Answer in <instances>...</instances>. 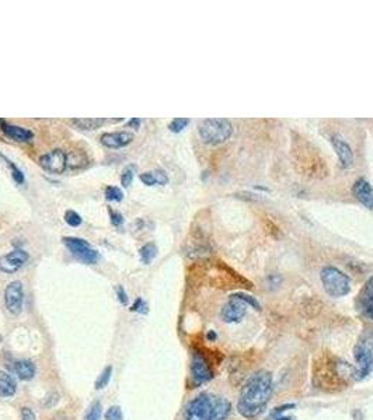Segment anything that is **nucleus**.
Here are the masks:
<instances>
[{"label": "nucleus", "instance_id": "f257e3e1", "mask_svg": "<svg viewBox=\"0 0 373 420\" xmlns=\"http://www.w3.org/2000/svg\"><path fill=\"white\" fill-rule=\"evenodd\" d=\"M272 374L260 370L246 381L240 392L237 410L246 419H254L264 410L272 395Z\"/></svg>", "mask_w": 373, "mask_h": 420}, {"label": "nucleus", "instance_id": "f03ea898", "mask_svg": "<svg viewBox=\"0 0 373 420\" xmlns=\"http://www.w3.org/2000/svg\"><path fill=\"white\" fill-rule=\"evenodd\" d=\"M198 132L201 139L208 145H221L232 136L233 126L225 118H210L199 122Z\"/></svg>", "mask_w": 373, "mask_h": 420}, {"label": "nucleus", "instance_id": "7ed1b4c3", "mask_svg": "<svg viewBox=\"0 0 373 420\" xmlns=\"http://www.w3.org/2000/svg\"><path fill=\"white\" fill-rule=\"evenodd\" d=\"M320 277L324 290L331 297H344L351 291L350 277L334 266H326L322 270Z\"/></svg>", "mask_w": 373, "mask_h": 420}, {"label": "nucleus", "instance_id": "20e7f679", "mask_svg": "<svg viewBox=\"0 0 373 420\" xmlns=\"http://www.w3.org/2000/svg\"><path fill=\"white\" fill-rule=\"evenodd\" d=\"M63 244L68 246V249L72 252V255L74 258H77L79 261H82L86 265H94L100 258V254L96 248L87 242L83 238H77V237H65L63 238Z\"/></svg>", "mask_w": 373, "mask_h": 420}, {"label": "nucleus", "instance_id": "39448f33", "mask_svg": "<svg viewBox=\"0 0 373 420\" xmlns=\"http://www.w3.org/2000/svg\"><path fill=\"white\" fill-rule=\"evenodd\" d=\"M212 406L214 399L208 394H201L188 402L184 410V420H210Z\"/></svg>", "mask_w": 373, "mask_h": 420}, {"label": "nucleus", "instance_id": "423d86ee", "mask_svg": "<svg viewBox=\"0 0 373 420\" xmlns=\"http://www.w3.org/2000/svg\"><path fill=\"white\" fill-rule=\"evenodd\" d=\"M354 357L356 361L355 380H363L372 373L373 370V352L366 343H358L354 347Z\"/></svg>", "mask_w": 373, "mask_h": 420}, {"label": "nucleus", "instance_id": "0eeeda50", "mask_svg": "<svg viewBox=\"0 0 373 420\" xmlns=\"http://www.w3.org/2000/svg\"><path fill=\"white\" fill-rule=\"evenodd\" d=\"M191 377L197 385L205 384L214 378V371L204 353L194 352L191 360Z\"/></svg>", "mask_w": 373, "mask_h": 420}, {"label": "nucleus", "instance_id": "6e6552de", "mask_svg": "<svg viewBox=\"0 0 373 420\" xmlns=\"http://www.w3.org/2000/svg\"><path fill=\"white\" fill-rule=\"evenodd\" d=\"M5 304L9 313L18 315L23 311L24 304V287L20 280H14L7 285L5 290Z\"/></svg>", "mask_w": 373, "mask_h": 420}, {"label": "nucleus", "instance_id": "1a4fd4ad", "mask_svg": "<svg viewBox=\"0 0 373 420\" xmlns=\"http://www.w3.org/2000/svg\"><path fill=\"white\" fill-rule=\"evenodd\" d=\"M40 164L48 173L63 174L68 168V154L61 149H55L41 156Z\"/></svg>", "mask_w": 373, "mask_h": 420}, {"label": "nucleus", "instance_id": "9d476101", "mask_svg": "<svg viewBox=\"0 0 373 420\" xmlns=\"http://www.w3.org/2000/svg\"><path fill=\"white\" fill-rule=\"evenodd\" d=\"M30 259V254L24 249H14V251L5 254L0 257V270L3 273H14L23 268L25 262Z\"/></svg>", "mask_w": 373, "mask_h": 420}, {"label": "nucleus", "instance_id": "9b49d317", "mask_svg": "<svg viewBox=\"0 0 373 420\" xmlns=\"http://www.w3.org/2000/svg\"><path fill=\"white\" fill-rule=\"evenodd\" d=\"M246 311H247V304H244L237 298L230 297V300L222 308L221 317L227 324H233V322L242 321L246 315Z\"/></svg>", "mask_w": 373, "mask_h": 420}, {"label": "nucleus", "instance_id": "f8f14e48", "mask_svg": "<svg viewBox=\"0 0 373 420\" xmlns=\"http://www.w3.org/2000/svg\"><path fill=\"white\" fill-rule=\"evenodd\" d=\"M134 140V133L122 130V132H107L100 136V142L102 146L108 149H121L128 146Z\"/></svg>", "mask_w": 373, "mask_h": 420}, {"label": "nucleus", "instance_id": "ddd939ff", "mask_svg": "<svg viewBox=\"0 0 373 420\" xmlns=\"http://www.w3.org/2000/svg\"><path fill=\"white\" fill-rule=\"evenodd\" d=\"M352 192L363 206L367 207L369 210H373V188L366 179H358L352 186Z\"/></svg>", "mask_w": 373, "mask_h": 420}, {"label": "nucleus", "instance_id": "4468645a", "mask_svg": "<svg viewBox=\"0 0 373 420\" xmlns=\"http://www.w3.org/2000/svg\"><path fill=\"white\" fill-rule=\"evenodd\" d=\"M331 143H333L334 150H335L339 161H341V165L344 168H350L354 164V153H352L350 145L345 140L341 139L339 136H333Z\"/></svg>", "mask_w": 373, "mask_h": 420}, {"label": "nucleus", "instance_id": "2eb2a0df", "mask_svg": "<svg viewBox=\"0 0 373 420\" xmlns=\"http://www.w3.org/2000/svg\"><path fill=\"white\" fill-rule=\"evenodd\" d=\"M0 125H2V130L5 132L7 137L16 140V142H30L34 137V133L30 129L21 128L17 125H9L5 122H0Z\"/></svg>", "mask_w": 373, "mask_h": 420}, {"label": "nucleus", "instance_id": "dca6fc26", "mask_svg": "<svg viewBox=\"0 0 373 420\" xmlns=\"http://www.w3.org/2000/svg\"><path fill=\"white\" fill-rule=\"evenodd\" d=\"M17 392V382L14 377L0 370V398H12Z\"/></svg>", "mask_w": 373, "mask_h": 420}, {"label": "nucleus", "instance_id": "f3484780", "mask_svg": "<svg viewBox=\"0 0 373 420\" xmlns=\"http://www.w3.org/2000/svg\"><path fill=\"white\" fill-rule=\"evenodd\" d=\"M232 410V403L227 401L226 398H216L214 399V406H212V419L210 420H226Z\"/></svg>", "mask_w": 373, "mask_h": 420}, {"label": "nucleus", "instance_id": "a211bd4d", "mask_svg": "<svg viewBox=\"0 0 373 420\" xmlns=\"http://www.w3.org/2000/svg\"><path fill=\"white\" fill-rule=\"evenodd\" d=\"M13 370L21 381H30L35 375V364L30 360H18L13 366Z\"/></svg>", "mask_w": 373, "mask_h": 420}, {"label": "nucleus", "instance_id": "6ab92c4d", "mask_svg": "<svg viewBox=\"0 0 373 420\" xmlns=\"http://www.w3.org/2000/svg\"><path fill=\"white\" fill-rule=\"evenodd\" d=\"M105 123V119L102 118H74L72 119V125L82 130H94L102 126Z\"/></svg>", "mask_w": 373, "mask_h": 420}, {"label": "nucleus", "instance_id": "aec40b11", "mask_svg": "<svg viewBox=\"0 0 373 420\" xmlns=\"http://www.w3.org/2000/svg\"><path fill=\"white\" fill-rule=\"evenodd\" d=\"M139 254H141L142 262L145 263V265H149V263H152L153 259L157 255V248H156V245L153 242H147V244L142 246Z\"/></svg>", "mask_w": 373, "mask_h": 420}, {"label": "nucleus", "instance_id": "412c9836", "mask_svg": "<svg viewBox=\"0 0 373 420\" xmlns=\"http://www.w3.org/2000/svg\"><path fill=\"white\" fill-rule=\"evenodd\" d=\"M102 414V406L100 401H94L91 403L90 408L87 409L85 414V420H100Z\"/></svg>", "mask_w": 373, "mask_h": 420}, {"label": "nucleus", "instance_id": "4be33fe9", "mask_svg": "<svg viewBox=\"0 0 373 420\" xmlns=\"http://www.w3.org/2000/svg\"><path fill=\"white\" fill-rule=\"evenodd\" d=\"M111 375H113V367H111V366H107L105 369L102 370L101 374L98 375L94 388H96V389H102V388H105V386L108 385L110 380H111Z\"/></svg>", "mask_w": 373, "mask_h": 420}, {"label": "nucleus", "instance_id": "5701e85b", "mask_svg": "<svg viewBox=\"0 0 373 420\" xmlns=\"http://www.w3.org/2000/svg\"><path fill=\"white\" fill-rule=\"evenodd\" d=\"M233 298H237V300H240V301H243L244 304H247V305H250V307H253L255 310V311H261V305L260 302L255 300L254 297L253 296H247V294H244V293H236V294H233Z\"/></svg>", "mask_w": 373, "mask_h": 420}, {"label": "nucleus", "instance_id": "b1692460", "mask_svg": "<svg viewBox=\"0 0 373 420\" xmlns=\"http://www.w3.org/2000/svg\"><path fill=\"white\" fill-rule=\"evenodd\" d=\"M124 198L122 190L117 186H107L105 188V199L111 202H121Z\"/></svg>", "mask_w": 373, "mask_h": 420}, {"label": "nucleus", "instance_id": "393cba45", "mask_svg": "<svg viewBox=\"0 0 373 420\" xmlns=\"http://www.w3.org/2000/svg\"><path fill=\"white\" fill-rule=\"evenodd\" d=\"M188 123H190V119H188V118H175V119H173V121L170 122L169 129L171 132H174V133H178L182 129H185V126Z\"/></svg>", "mask_w": 373, "mask_h": 420}, {"label": "nucleus", "instance_id": "a878e982", "mask_svg": "<svg viewBox=\"0 0 373 420\" xmlns=\"http://www.w3.org/2000/svg\"><path fill=\"white\" fill-rule=\"evenodd\" d=\"M65 221L70 226V227H79L82 224V216L79 213H76L74 210H68L65 213Z\"/></svg>", "mask_w": 373, "mask_h": 420}, {"label": "nucleus", "instance_id": "bb28decb", "mask_svg": "<svg viewBox=\"0 0 373 420\" xmlns=\"http://www.w3.org/2000/svg\"><path fill=\"white\" fill-rule=\"evenodd\" d=\"M104 417H105V420H124V414H122V410L119 406L114 405V406L108 408Z\"/></svg>", "mask_w": 373, "mask_h": 420}, {"label": "nucleus", "instance_id": "cd10ccee", "mask_svg": "<svg viewBox=\"0 0 373 420\" xmlns=\"http://www.w3.org/2000/svg\"><path fill=\"white\" fill-rule=\"evenodd\" d=\"M134 173H135V167H128L122 173V175H121V184H122L124 188H128L130 182L134 181Z\"/></svg>", "mask_w": 373, "mask_h": 420}, {"label": "nucleus", "instance_id": "c85d7f7f", "mask_svg": "<svg viewBox=\"0 0 373 420\" xmlns=\"http://www.w3.org/2000/svg\"><path fill=\"white\" fill-rule=\"evenodd\" d=\"M9 165H10V168H12V174H13V178H14V181H16L17 184H23L24 174L21 173V170H18V168L16 167L12 161H9Z\"/></svg>", "mask_w": 373, "mask_h": 420}, {"label": "nucleus", "instance_id": "c756f323", "mask_svg": "<svg viewBox=\"0 0 373 420\" xmlns=\"http://www.w3.org/2000/svg\"><path fill=\"white\" fill-rule=\"evenodd\" d=\"M141 181L145 185H147V186H153V185L157 184V182H156V178H154V174H153V171L141 174Z\"/></svg>", "mask_w": 373, "mask_h": 420}, {"label": "nucleus", "instance_id": "7c9ffc66", "mask_svg": "<svg viewBox=\"0 0 373 420\" xmlns=\"http://www.w3.org/2000/svg\"><path fill=\"white\" fill-rule=\"evenodd\" d=\"M295 403H285V405H281V406H277V408L272 410L271 417H278L281 416V413H283L285 410H289V409H294Z\"/></svg>", "mask_w": 373, "mask_h": 420}, {"label": "nucleus", "instance_id": "2f4dec72", "mask_svg": "<svg viewBox=\"0 0 373 420\" xmlns=\"http://www.w3.org/2000/svg\"><path fill=\"white\" fill-rule=\"evenodd\" d=\"M130 311L145 314L146 313V302L143 301L142 298H136V301L134 302V305H132V308H130Z\"/></svg>", "mask_w": 373, "mask_h": 420}, {"label": "nucleus", "instance_id": "473e14b6", "mask_svg": "<svg viewBox=\"0 0 373 420\" xmlns=\"http://www.w3.org/2000/svg\"><path fill=\"white\" fill-rule=\"evenodd\" d=\"M153 174H154V178H156V182H157L158 185H166L169 182L167 174L164 173V171H162V170H156V171H153Z\"/></svg>", "mask_w": 373, "mask_h": 420}, {"label": "nucleus", "instance_id": "72a5a7b5", "mask_svg": "<svg viewBox=\"0 0 373 420\" xmlns=\"http://www.w3.org/2000/svg\"><path fill=\"white\" fill-rule=\"evenodd\" d=\"M110 217H111V223H113L115 227H118V226H121V224L124 223V217H122V214L118 212L110 210Z\"/></svg>", "mask_w": 373, "mask_h": 420}, {"label": "nucleus", "instance_id": "f704fd0d", "mask_svg": "<svg viewBox=\"0 0 373 420\" xmlns=\"http://www.w3.org/2000/svg\"><path fill=\"white\" fill-rule=\"evenodd\" d=\"M117 296H118L119 302H121L122 305H126V304H128V294H126V291H125V289L122 286H119L118 289H117Z\"/></svg>", "mask_w": 373, "mask_h": 420}, {"label": "nucleus", "instance_id": "c9c22d12", "mask_svg": "<svg viewBox=\"0 0 373 420\" xmlns=\"http://www.w3.org/2000/svg\"><path fill=\"white\" fill-rule=\"evenodd\" d=\"M361 296L370 297V298H373V276L366 282L365 289H363V293H362Z\"/></svg>", "mask_w": 373, "mask_h": 420}, {"label": "nucleus", "instance_id": "e433bc0d", "mask_svg": "<svg viewBox=\"0 0 373 420\" xmlns=\"http://www.w3.org/2000/svg\"><path fill=\"white\" fill-rule=\"evenodd\" d=\"M21 420H35V413L30 408L21 409Z\"/></svg>", "mask_w": 373, "mask_h": 420}, {"label": "nucleus", "instance_id": "4c0bfd02", "mask_svg": "<svg viewBox=\"0 0 373 420\" xmlns=\"http://www.w3.org/2000/svg\"><path fill=\"white\" fill-rule=\"evenodd\" d=\"M128 126H132V128L138 129L139 126H141V119H139V118H134V119H130L129 122H128Z\"/></svg>", "mask_w": 373, "mask_h": 420}, {"label": "nucleus", "instance_id": "58836bf2", "mask_svg": "<svg viewBox=\"0 0 373 420\" xmlns=\"http://www.w3.org/2000/svg\"><path fill=\"white\" fill-rule=\"evenodd\" d=\"M206 338H208L209 341H215L216 338H218V335H216L215 332H209V333H208V336H206Z\"/></svg>", "mask_w": 373, "mask_h": 420}, {"label": "nucleus", "instance_id": "ea45409f", "mask_svg": "<svg viewBox=\"0 0 373 420\" xmlns=\"http://www.w3.org/2000/svg\"><path fill=\"white\" fill-rule=\"evenodd\" d=\"M275 420H292V419L288 417V416H278V417H275Z\"/></svg>", "mask_w": 373, "mask_h": 420}]
</instances>
